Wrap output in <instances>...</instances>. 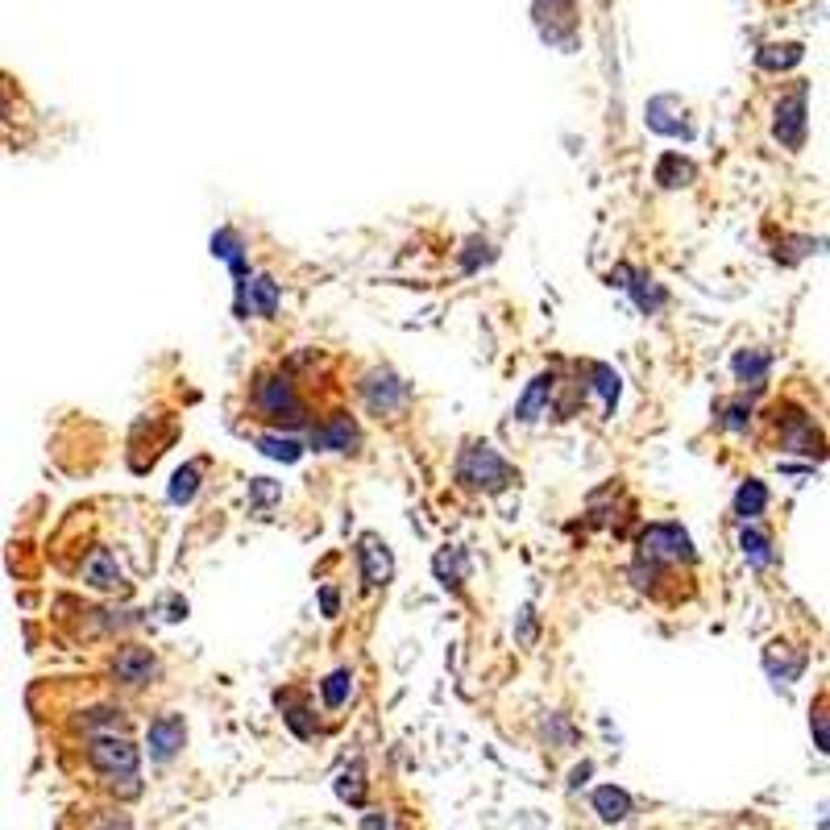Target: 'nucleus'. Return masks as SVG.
Listing matches in <instances>:
<instances>
[{"instance_id": "nucleus-1", "label": "nucleus", "mask_w": 830, "mask_h": 830, "mask_svg": "<svg viewBox=\"0 0 830 830\" xmlns=\"http://www.w3.org/2000/svg\"><path fill=\"white\" fill-rule=\"evenodd\" d=\"M254 399H258V407H262L266 420L287 424V428H299V424H303V403H299L295 386H291L283 374H262Z\"/></svg>"}, {"instance_id": "nucleus-2", "label": "nucleus", "mask_w": 830, "mask_h": 830, "mask_svg": "<svg viewBox=\"0 0 830 830\" xmlns=\"http://www.w3.org/2000/svg\"><path fill=\"white\" fill-rule=\"evenodd\" d=\"M640 548H644V561H652V565L694 561V544H689V536L677 528V523H652V528L644 532V540H640Z\"/></svg>"}, {"instance_id": "nucleus-3", "label": "nucleus", "mask_w": 830, "mask_h": 830, "mask_svg": "<svg viewBox=\"0 0 830 830\" xmlns=\"http://www.w3.org/2000/svg\"><path fill=\"white\" fill-rule=\"evenodd\" d=\"M461 482L486 486V490H503L511 482V465L498 457L490 445H474V449L461 457Z\"/></svg>"}, {"instance_id": "nucleus-4", "label": "nucleus", "mask_w": 830, "mask_h": 830, "mask_svg": "<svg viewBox=\"0 0 830 830\" xmlns=\"http://www.w3.org/2000/svg\"><path fill=\"white\" fill-rule=\"evenodd\" d=\"M88 760L104 772V777H121V781H137V747L125 739H92Z\"/></svg>"}, {"instance_id": "nucleus-5", "label": "nucleus", "mask_w": 830, "mask_h": 830, "mask_svg": "<svg viewBox=\"0 0 830 830\" xmlns=\"http://www.w3.org/2000/svg\"><path fill=\"white\" fill-rule=\"evenodd\" d=\"M777 137H781V146L797 150L801 142H806V88H797L789 100H781L777 108Z\"/></svg>"}, {"instance_id": "nucleus-6", "label": "nucleus", "mask_w": 830, "mask_h": 830, "mask_svg": "<svg viewBox=\"0 0 830 830\" xmlns=\"http://www.w3.org/2000/svg\"><path fill=\"white\" fill-rule=\"evenodd\" d=\"M187 739V727H183V718L179 714H162L150 723V756L154 760H171L179 747Z\"/></svg>"}, {"instance_id": "nucleus-7", "label": "nucleus", "mask_w": 830, "mask_h": 830, "mask_svg": "<svg viewBox=\"0 0 830 830\" xmlns=\"http://www.w3.org/2000/svg\"><path fill=\"white\" fill-rule=\"evenodd\" d=\"M113 673H117V681H125V685H146V681H154V673H158V660H154L146 648H125V652H117V660H113Z\"/></svg>"}, {"instance_id": "nucleus-8", "label": "nucleus", "mask_w": 830, "mask_h": 830, "mask_svg": "<svg viewBox=\"0 0 830 830\" xmlns=\"http://www.w3.org/2000/svg\"><path fill=\"white\" fill-rule=\"evenodd\" d=\"M357 561H362V573L370 586H386L395 573V561H391V552H386V544H378V536H366L362 548H357Z\"/></svg>"}, {"instance_id": "nucleus-9", "label": "nucleus", "mask_w": 830, "mask_h": 830, "mask_svg": "<svg viewBox=\"0 0 830 830\" xmlns=\"http://www.w3.org/2000/svg\"><path fill=\"white\" fill-rule=\"evenodd\" d=\"M312 445L316 449H332V453H353L357 428H353L349 415H328V424L312 432Z\"/></svg>"}, {"instance_id": "nucleus-10", "label": "nucleus", "mask_w": 830, "mask_h": 830, "mask_svg": "<svg viewBox=\"0 0 830 830\" xmlns=\"http://www.w3.org/2000/svg\"><path fill=\"white\" fill-rule=\"evenodd\" d=\"M362 391H366V403L374 411H395L403 399H407V386L395 378V374H370L362 382Z\"/></svg>"}, {"instance_id": "nucleus-11", "label": "nucleus", "mask_w": 830, "mask_h": 830, "mask_svg": "<svg viewBox=\"0 0 830 830\" xmlns=\"http://www.w3.org/2000/svg\"><path fill=\"white\" fill-rule=\"evenodd\" d=\"M83 577H88L92 586H100V590H113V586H121V569H117V561L108 557L104 548H96V552H92V561L83 565Z\"/></svg>"}, {"instance_id": "nucleus-12", "label": "nucleus", "mask_w": 830, "mask_h": 830, "mask_svg": "<svg viewBox=\"0 0 830 830\" xmlns=\"http://www.w3.org/2000/svg\"><path fill=\"white\" fill-rule=\"evenodd\" d=\"M594 810L602 814V822H623L631 814V797L623 789H615V785H606V789L594 793Z\"/></svg>"}, {"instance_id": "nucleus-13", "label": "nucleus", "mask_w": 830, "mask_h": 830, "mask_svg": "<svg viewBox=\"0 0 830 830\" xmlns=\"http://www.w3.org/2000/svg\"><path fill=\"white\" fill-rule=\"evenodd\" d=\"M768 507V490H764V482H743L739 486V494H735V515L739 519H756L760 511Z\"/></svg>"}, {"instance_id": "nucleus-14", "label": "nucleus", "mask_w": 830, "mask_h": 830, "mask_svg": "<svg viewBox=\"0 0 830 830\" xmlns=\"http://www.w3.org/2000/svg\"><path fill=\"white\" fill-rule=\"evenodd\" d=\"M739 544H743V557L752 561V565H772V540L764 536V532H756V528H743V536H739Z\"/></svg>"}, {"instance_id": "nucleus-15", "label": "nucleus", "mask_w": 830, "mask_h": 830, "mask_svg": "<svg viewBox=\"0 0 830 830\" xmlns=\"http://www.w3.org/2000/svg\"><path fill=\"white\" fill-rule=\"evenodd\" d=\"M694 179V166L689 162H681L677 154H664L660 158V166H656V183H664V187H681V183H689Z\"/></svg>"}, {"instance_id": "nucleus-16", "label": "nucleus", "mask_w": 830, "mask_h": 830, "mask_svg": "<svg viewBox=\"0 0 830 830\" xmlns=\"http://www.w3.org/2000/svg\"><path fill=\"white\" fill-rule=\"evenodd\" d=\"M764 370H768V353L764 349H743L735 357V378L739 382H756V378H764Z\"/></svg>"}, {"instance_id": "nucleus-17", "label": "nucleus", "mask_w": 830, "mask_h": 830, "mask_svg": "<svg viewBox=\"0 0 830 830\" xmlns=\"http://www.w3.org/2000/svg\"><path fill=\"white\" fill-rule=\"evenodd\" d=\"M548 391H552V378L548 374H540V378H532V391L523 395V403H519V420H536V411L544 407V399H548Z\"/></svg>"}, {"instance_id": "nucleus-18", "label": "nucleus", "mask_w": 830, "mask_h": 830, "mask_svg": "<svg viewBox=\"0 0 830 830\" xmlns=\"http://www.w3.org/2000/svg\"><path fill=\"white\" fill-rule=\"evenodd\" d=\"M349 689H353V677H349V669H337L328 681H324V702L337 710V706H345V698H349Z\"/></svg>"}, {"instance_id": "nucleus-19", "label": "nucleus", "mask_w": 830, "mask_h": 830, "mask_svg": "<svg viewBox=\"0 0 830 830\" xmlns=\"http://www.w3.org/2000/svg\"><path fill=\"white\" fill-rule=\"evenodd\" d=\"M196 486H200V469L196 465H183L179 474H175L171 498H175V503H191V498H196Z\"/></svg>"}, {"instance_id": "nucleus-20", "label": "nucleus", "mask_w": 830, "mask_h": 830, "mask_svg": "<svg viewBox=\"0 0 830 830\" xmlns=\"http://www.w3.org/2000/svg\"><path fill=\"white\" fill-rule=\"evenodd\" d=\"M254 287V299H258V312L262 316H274V308H279V287H274L270 279H254L249 283Z\"/></svg>"}, {"instance_id": "nucleus-21", "label": "nucleus", "mask_w": 830, "mask_h": 830, "mask_svg": "<svg viewBox=\"0 0 830 830\" xmlns=\"http://www.w3.org/2000/svg\"><path fill=\"white\" fill-rule=\"evenodd\" d=\"M337 793H341L345 801H353V806H362V797H366V789H362V768H353V772H341V781H337Z\"/></svg>"}, {"instance_id": "nucleus-22", "label": "nucleus", "mask_w": 830, "mask_h": 830, "mask_svg": "<svg viewBox=\"0 0 830 830\" xmlns=\"http://www.w3.org/2000/svg\"><path fill=\"white\" fill-rule=\"evenodd\" d=\"M258 445H262V453H266V457H279V461H295V457H299V445H295V440H279V436H262V440H258Z\"/></svg>"}, {"instance_id": "nucleus-23", "label": "nucleus", "mask_w": 830, "mask_h": 830, "mask_svg": "<svg viewBox=\"0 0 830 830\" xmlns=\"http://www.w3.org/2000/svg\"><path fill=\"white\" fill-rule=\"evenodd\" d=\"M594 378H598L602 399L615 407V399H619V374H615V370H606V366H594Z\"/></svg>"}, {"instance_id": "nucleus-24", "label": "nucleus", "mask_w": 830, "mask_h": 830, "mask_svg": "<svg viewBox=\"0 0 830 830\" xmlns=\"http://www.w3.org/2000/svg\"><path fill=\"white\" fill-rule=\"evenodd\" d=\"M727 411H731V415H727V420H723L727 428H747V420H752V415H747V407H743V403H731Z\"/></svg>"}, {"instance_id": "nucleus-25", "label": "nucleus", "mask_w": 830, "mask_h": 830, "mask_svg": "<svg viewBox=\"0 0 830 830\" xmlns=\"http://www.w3.org/2000/svg\"><path fill=\"white\" fill-rule=\"evenodd\" d=\"M324 615H337V590H324Z\"/></svg>"}, {"instance_id": "nucleus-26", "label": "nucleus", "mask_w": 830, "mask_h": 830, "mask_svg": "<svg viewBox=\"0 0 830 830\" xmlns=\"http://www.w3.org/2000/svg\"><path fill=\"white\" fill-rule=\"evenodd\" d=\"M366 830H386V818H366Z\"/></svg>"}, {"instance_id": "nucleus-27", "label": "nucleus", "mask_w": 830, "mask_h": 830, "mask_svg": "<svg viewBox=\"0 0 830 830\" xmlns=\"http://www.w3.org/2000/svg\"><path fill=\"white\" fill-rule=\"evenodd\" d=\"M0 113H5V104H0Z\"/></svg>"}]
</instances>
